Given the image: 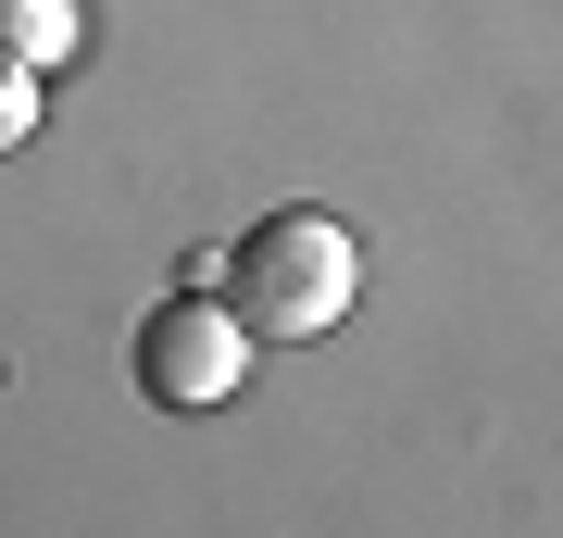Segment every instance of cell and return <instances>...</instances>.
I'll return each mask as SVG.
<instances>
[{"instance_id": "cell-3", "label": "cell", "mask_w": 563, "mask_h": 538, "mask_svg": "<svg viewBox=\"0 0 563 538\" xmlns=\"http://www.w3.org/2000/svg\"><path fill=\"white\" fill-rule=\"evenodd\" d=\"M76 39H88L76 0H0V63H25V76H63Z\"/></svg>"}, {"instance_id": "cell-1", "label": "cell", "mask_w": 563, "mask_h": 538, "mask_svg": "<svg viewBox=\"0 0 563 538\" xmlns=\"http://www.w3.org/2000/svg\"><path fill=\"white\" fill-rule=\"evenodd\" d=\"M225 300H239L251 339H325V326L363 300V239L339 213H263L239 251H225Z\"/></svg>"}, {"instance_id": "cell-2", "label": "cell", "mask_w": 563, "mask_h": 538, "mask_svg": "<svg viewBox=\"0 0 563 538\" xmlns=\"http://www.w3.org/2000/svg\"><path fill=\"white\" fill-rule=\"evenodd\" d=\"M239 376H251L239 300H163V314L139 326V388L163 400V414H213V400H239Z\"/></svg>"}, {"instance_id": "cell-4", "label": "cell", "mask_w": 563, "mask_h": 538, "mask_svg": "<svg viewBox=\"0 0 563 538\" xmlns=\"http://www.w3.org/2000/svg\"><path fill=\"white\" fill-rule=\"evenodd\" d=\"M25 88H38V76H25V63H13V76H0V139H13V125H25Z\"/></svg>"}]
</instances>
